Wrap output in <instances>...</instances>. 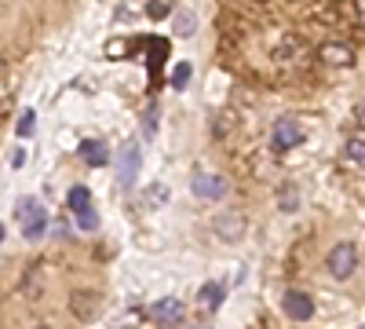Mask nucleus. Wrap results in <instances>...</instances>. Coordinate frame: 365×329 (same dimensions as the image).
<instances>
[{"label":"nucleus","instance_id":"dca6fc26","mask_svg":"<svg viewBox=\"0 0 365 329\" xmlns=\"http://www.w3.org/2000/svg\"><path fill=\"white\" fill-rule=\"evenodd\" d=\"M66 201H70V208H73L77 216H81V213H88V208H91V194H88V187H73Z\"/></svg>","mask_w":365,"mask_h":329},{"label":"nucleus","instance_id":"9d476101","mask_svg":"<svg viewBox=\"0 0 365 329\" xmlns=\"http://www.w3.org/2000/svg\"><path fill=\"white\" fill-rule=\"evenodd\" d=\"M299 143H303L299 125L292 121V117H278V121H274V146H278V151H292V146H299Z\"/></svg>","mask_w":365,"mask_h":329},{"label":"nucleus","instance_id":"39448f33","mask_svg":"<svg viewBox=\"0 0 365 329\" xmlns=\"http://www.w3.org/2000/svg\"><path fill=\"white\" fill-rule=\"evenodd\" d=\"M274 59H278L282 70H303V66H307V59H311V48L303 44L299 37H292V41H285L278 51H274Z\"/></svg>","mask_w":365,"mask_h":329},{"label":"nucleus","instance_id":"5701e85b","mask_svg":"<svg viewBox=\"0 0 365 329\" xmlns=\"http://www.w3.org/2000/svg\"><path fill=\"white\" fill-rule=\"evenodd\" d=\"M34 128H37V113L34 110H26L22 117H19V136L26 139V136H34Z\"/></svg>","mask_w":365,"mask_h":329},{"label":"nucleus","instance_id":"2eb2a0df","mask_svg":"<svg viewBox=\"0 0 365 329\" xmlns=\"http://www.w3.org/2000/svg\"><path fill=\"white\" fill-rule=\"evenodd\" d=\"M296 205H299V191L292 183H285L278 191V208H282V213H296Z\"/></svg>","mask_w":365,"mask_h":329},{"label":"nucleus","instance_id":"b1692460","mask_svg":"<svg viewBox=\"0 0 365 329\" xmlns=\"http://www.w3.org/2000/svg\"><path fill=\"white\" fill-rule=\"evenodd\" d=\"M77 227H81V231H96V227H99L96 208H88V213H81V216H77Z\"/></svg>","mask_w":365,"mask_h":329},{"label":"nucleus","instance_id":"4be33fe9","mask_svg":"<svg viewBox=\"0 0 365 329\" xmlns=\"http://www.w3.org/2000/svg\"><path fill=\"white\" fill-rule=\"evenodd\" d=\"M143 132H146V139L158 132V103H150V106H146V117H143Z\"/></svg>","mask_w":365,"mask_h":329},{"label":"nucleus","instance_id":"bb28decb","mask_svg":"<svg viewBox=\"0 0 365 329\" xmlns=\"http://www.w3.org/2000/svg\"><path fill=\"white\" fill-rule=\"evenodd\" d=\"M0 74H4V59H0Z\"/></svg>","mask_w":365,"mask_h":329},{"label":"nucleus","instance_id":"ddd939ff","mask_svg":"<svg viewBox=\"0 0 365 329\" xmlns=\"http://www.w3.org/2000/svg\"><path fill=\"white\" fill-rule=\"evenodd\" d=\"M223 296H227V289H223L220 282H205V285H201V293H197V304H201L205 311H220Z\"/></svg>","mask_w":365,"mask_h":329},{"label":"nucleus","instance_id":"20e7f679","mask_svg":"<svg viewBox=\"0 0 365 329\" xmlns=\"http://www.w3.org/2000/svg\"><path fill=\"white\" fill-rule=\"evenodd\" d=\"M143 154H139V143H125L120 146V158H117V183L120 187H132L135 176H139Z\"/></svg>","mask_w":365,"mask_h":329},{"label":"nucleus","instance_id":"393cba45","mask_svg":"<svg viewBox=\"0 0 365 329\" xmlns=\"http://www.w3.org/2000/svg\"><path fill=\"white\" fill-rule=\"evenodd\" d=\"M150 15H154V19H161V15H168V4H165V0H150V8H146Z\"/></svg>","mask_w":365,"mask_h":329},{"label":"nucleus","instance_id":"7ed1b4c3","mask_svg":"<svg viewBox=\"0 0 365 329\" xmlns=\"http://www.w3.org/2000/svg\"><path fill=\"white\" fill-rule=\"evenodd\" d=\"M190 191H194V198H201V201H216V198H223L227 191H230V183L223 176H212V172H194V179H190Z\"/></svg>","mask_w":365,"mask_h":329},{"label":"nucleus","instance_id":"c85d7f7f","mask_svg":"<svg viewBox=\"0 0 365 329\" xmlns=\"http://www.w3.org/2000/svg\"><path fill=\"white\" fill-rule=\"evenodd\" d=\"M197 329H208V325H197Z\"/></svg>","mask_w":365,"mask_h":329},{"label":"nucleus","instance_id":"cd10ccee","mask_svg":"<svg viewBox=\"0 0 365 329\" xmlns=\"http://www.w3.org/2000/svg\"><path fill=\"white\" fill-rule=\"evenodd\" d=\"M165 329H175V325H165Z\"/></svg>","mask_w":365,"mask_h":329},{"label":"nucleus","instance_id":"f8f14e48","mask_svg":"<svg viewBox=\"0 0 365 329\" xmlns=\"http://www.w3.org/2000/svg\"><path fill=\"white\" fill-rule=\"evenodd\" d=\"M81 158H84L91 168H103V165L110 161V151H106L103 139H84V143H81Z\"/></svg>","mask_w":365,"mask_h":329},{"label":"nucleus","instance_id":"412c9836","mask_svg":"<svg viewBox=\"0 0 365 329\" xmlns=\"http://www.w3.org/2000/svg\"><path fill=\"white\" fill-rule=\"evenodd\" d=\"M22 293H26V296H37V293H41V267H29V275H26V282H22Z\"/></svg>","mask_w":365,"mask_h":329},{"label":"nucleus","instance_id":"0eeeda50","mask_svg":"<svg viewBox=\"0 0 365 329\" xmlns=\"http://www.w3.org/2000/svg\"><path fill=\"white\" fill-rule=\"evenodd\" d=\"M318 59L325 66H336V70H347V66H354V48L351 44H344V41H329V44H322L318 48Z\"/></svg>","mask_w":365,"mask_h":329},{"label":"nucleus","instance_id":"a211bd4d","mask_svg":"<svg viewBox=\"0 0 365 329\" xmlns=\"http://www.w3.org/2000/svg\"><path fill=\"white\" fill-rule=\"evenodd\" d=\"M347 161L358 165V168H361V161H365V139H361V132H354L351 143H347Z\"/></svg>","mask_w":365,"mask_h":329},{"label":"nucleus","instance_id":"6e6552de","mask_svg":"<svg viewBox=\"0 0 365 329\" xmlns=\"http://www.w3.org/2000/svg\"><path fill=\"white\" fill-rule=\"evenodd\" d=\"M212 231H216V238H223V242H241V238H245V216L241 213H220L212 220Z\"/></svg>","mask_w":365,"mask_h":329},{"label":"nucleus","instance_id":"f3484780","mask_svg":"<svg viewBox=\"0 0 365 329\" xmlns=\"http://www.w3.org/2000/svg\"><path fill=\"white\" fill-rule=\"evenodd\" d=\"M340 15L354 26H361V15H365V0H344L340 4Z\"/></svg>","mask_w":365,"mask_h":329},{"label":"nucleus","instance_id":"aec40b11","mask_svg":"<svg viewBox=\"0 0 365 329\" xmlns=\"http://www.w3.org/2000/svg\"><path fill=\"white\" fill-rule=\"evenodd\" d=\"M187 84H190V63H179L172 70V88H175V92H182Z\"/></svg>","mask_w":365,"mask_h":329},{"label":"nucleus","instance_id":"9b49d317","mask_svg":"<svg viewBox=\"0 0 365 329\" xmlns=\"http://www.w3.org/2000/svg\"><path fill=\"white\" fill-rule=\"evenodd\" d=\"M150 318H154L158 325H175L179 318H182V304L175 300V296H165V300H158L154 308L146 311Z\"/></svg>","mask_w":365,"mask_h":329},{"label":"nucleus","instance_id":"f03ea898","mask_svg":"<svg viewBox=\"0 0 365 329\" xmlns=\"http://www.w3.org/2000/svg\"><path fill=\"white\" fill-rule=\"evenodd\" d=\"M329 275L332 278H340V282H347L354 271H358V246L354 242H340L336 249L329 253Z\"/></svg>","mask_w":365,"mask_h":329},{"label":"nucleus","instance_id":"a878e982","mask_svg":"<svg viewBox=\"0 0 365 329\" xmlns=\"http://www.w3.org/2000/svg\"><path fill=\"white\" fill-rule=\"evenodd\" d=\"M4 234H8V231H4V223H0V242H4Z\"/></svg>","mask_w":365,"mask_h":329},{"label":"nucleus","instance_id":"4468645a","mask_svg":"<svg viewBox=\"0 0 365 329\" xmlns=\"http://www.w3.org/2000/svg\"><path fill=\"white\" fill-rule=\"evenodd\" d=\"M165 59H168V41L165 37H154V41H150V74H161Z\"/></svg>","mask_w":365,"mask_h":329},{"label":"nucleus","instance_id":"f257e3e1","mask_svg":"<svg viewBox=\"0 0 365 329\" xmlns=\"http://www.w3.org/2000/svg\"><path fill=\"white\" fill-rule=\"evenodd\" d=\"M19 220H22V234L29 242H41L44 231H48V213L37 198H22L19 201Z\"/></svg>","mask_w":365,"mask_h":329},{"label":"nucleus","instance_id":"1a4fd4ad","mask_svg":"<svg viewBox=\"0 0 365 329\" xmlns=\"http://www.w3.org/2000/svg\"><path fill=\"white\" fill-rule=\"evenodd\" d=\"M285 315H289L292 322H311L314 300H311L307 293H299V289H289V293H285Z\"/></svg>","mask_w":365,"mask_h":329},{"label":"nucleus","instance_id":"6ab92c4d","mask_svg":"<svg viewBox=\"0 0 365 329\" xmlns=\"http://www.w3.org/2000/svg\"><path fill=\"white\" fill-rule=\"evenodd\" d=\"M175 19H179V22H175V34H179V37H190V34H194V26H197V22H194V11L182 8Z\"/></svg>","mask_w":365,"mask_h":329},{"label":"nucleus","instance_id":"423d86ee","mask_svg":"<svg viewBox=\"0 0 365 329\" xmlns=\"http://www.w3.org/2000/svg\"><path fill=\"white\" fill-rule=\"evenodd\" d=\"M99 308H103V296L96 289H77L70 296V311H73L77 322H91V318L99 315Z\"/></svg>","mask_w":365,"mask_h":329}]
</instances>
